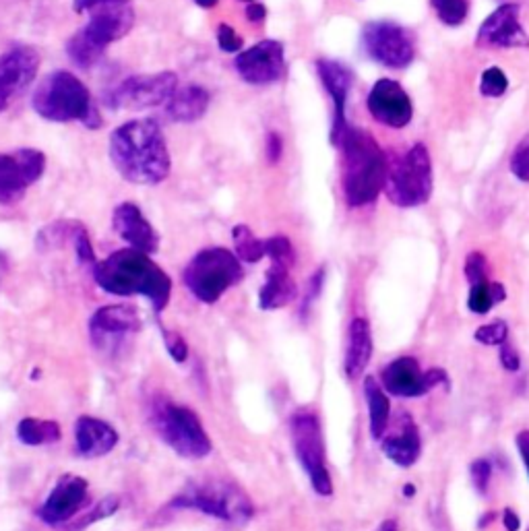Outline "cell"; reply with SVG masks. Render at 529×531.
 I'll list each match as a JSON object with an SVG mask.
<instances>
[{
	"label": "cell",
	"mask_w": 529,
	"mask_h": 531,
	"mask_svg": "<svg viewBox=\"0 0 529 531\" xmlns=\"http://www.w3.org/2000/svg\"><path fill=\"white\" fill-rule=\"evenodd\" d=\"M110 160L118 174L133 184H160L172 160L160 124L151 118L124 122L110 135Z\"/></svg>",
	"instance_id": "obj_1"
},
{
	"label": "cell",
	"mask_w": 529,
	"mask_h": 531,
	"mask_svg": "<svg viewBox=\"0 0 529 531\" xmlns=\"http://www.w3.org/2000/svg\"><path fill=\"white\" fill-rule=\"evenodd\" d=\"M96 284L114 296H145L155 312H162L172 296V279L149 255L122 248L93 267Z\"/></svg>",
	"instance_id": "obj_2"
},
{
	"label": "cell",
	"mask_w": 529,
	"mask_h": 531,
	"mask_svg": "<svg viewBox=\"0 0 529 531\" xmlns=\"http://www.w3.org/2000/svg\"><path fill=\"white\" fill-rule=\"evenodd\" d=\"M337 147L344 153V195L348 205L364 207L377 201L387 182V155L370 133L350 129L339 139Z\"/></svg>",
	"instance_id": "obj_3"
},
{
	"label": "cell",
	"mask_w": 529,
	"mask_h": 531,
	"mask_svg": "<svg viewBox=\"0 0 529 531\" xmlns=\"http://www.w3.org/2000/svg\"><path fill=\"white\" fill-rule=\"evenodd\" d=\"M34 110L50 122H83L87 129H98L100 114L93 108L91 93L69 71L50 73L34 93Z\"/></svg>",
	"instance_id": "obj_4"
},
{
	"label": "cell",
	"mask_w": 529,
	"mask_h": 531,
	"mask_svg": "<svg viewBox=\"0 0 529 531\" xmlns=\"http://www.w3.org/2000/svg\"><path fill=\"white\" fill-rule=\"evenodd\" d=\"M149 418L160 439L176 455L184 459H203L211 453V439L195 410L172 399L158 397L151 403Z\"/></svg>",
	"instance_id": "obj_5"
},
{
	"label": "cell",
	"mask_w": 529,
	"mask_h": 531,
	"mask_svg": "<svg viewBox=\"0 0 529 531\" xmlns=\"http://www.w3.org/2000/svg\"><path fill=\"white\" fill-rule=\"evenodd\" d=\"M172 505L178 509H195L228 523H246L255 515V507L248 494L238 484L220 478H207L189 484L174 498Z\"/></svg>",
	"instance_id": "obj_6"
},
{
	"label": "cell",
	"mask_w": 529,
	"mask_h": 531,
	"mask_svg": "<svg viewBox=\"0 0 529 531\" xmlns=\"http://www.w3.org/2000/svg\"><path fill=\"white\" fill-rule=\"evenodd\" d=\"M242 277L244 271L240 259L230 253L228 248L220 246L205 248V251L197 253L182 273L184 286L205 304L220 300L232 286L242 281Z\"/></svg>",
	"instance_id": "obj_7"
},
{
	"label": "cell",
	"mask_w": 529,
	"mask_h": 531,
	"mask_svg": "<svg viewBox=\"0 0 529 531\" xmlns=\"http://www.w3.org/2000/svg\"><path fill=\"white\" fill-rule=\"evenodd\" d=\"M387 197L397 207L424 205L432 195V160L424 143L412 145L387 168Z\"/></svg>",
	"instance_id": "obj_8"
},
{
	"label": "cell",
	"mask_w": 529,
	"mask_h": 531,
	"mask_svg": "<svg viewBox=\"0 0 529 531\" xmlns=\"http://www.w3.org/2000/svg\"><path fill=\"white\" fill-rule=\"evenodd\" d=\"M290 432L296 457L302 465V470L308 474V480L313 484L315 492L321 496H331L333 482L327 470L325 439L319 416L308 410L296 412L290 420Z\"/></svg>",
	"instance_id": "obj_9"
},
{
	"label": "cell",
	"mask_w": 529,
	"mask_h": 531,
	"mask_svg": "<svg viewBox=\"0 0 529 531\" xmlns=\"http://www.w3.org/2000/svg\"><path fill=\"white\" fill-rule=\"evenodd\" d=\"M178 89L176 73L164 71L153 75H135L118 83L106 98L112 110H145L166 104Z\"/></svg>",
	"instance_id": "obj_10"
},
{
	"label": "cell",
	"mask_w": 529,
	"mask_h": 531,
	"mask_svg": "<svg viewBox=\"0 0 529 531\" xmlns=\"http://www.w3.org/2000/svg\"><path fill=\"white\" fill-rule=\"evenodd\" d=\"M366 54L389 69H406L414 60V42L403 27L389 21H372L362 29Z\"/></svg>",
	"instance_id": "obj_11"
},
{
	"label": "cell",
	"mask_w": 529,
	"mask_h": 531,
	"mask_svg": "<svg viewBox=\"0 0 529 531\" xmlns=\"http://www.w3.org/2000/svg\"><path fill=\"white\" fill-rule=\"evenodd\" d=\"M46 170V155L38 149L0 153V205L23 199L27 186L38 182Z\"/></svg>",
	"instance_id": "obj_12"
},
{
	"label": "cell",
	"mask_w": 529,
	"mask_h": 531,
	"mask_svg": "<svg viewBox=\"0 0 529 531\" xmlns=\"http://www.w3.org/2000/svg\"><path fill=\"white\" fill-rule=\"evenodd\" d=\"M38 71L40 54L31 46H17L0 54V112L23 96L36 81Z\"/></svg>",
	"instance_id": "obj_13"
},
{
	"label": "cell",
	"mask_w": 529,
	"mask_h": 531,
	"mask_svg": "<svg viewBox=\"0 0 529 531\" xmlns=\"http://www.w3.org/2000/svg\"><path fill=\"white\" fill-rule=\"evenodd\" d=\"M383 387L397 397H422L437 385L447 383V372L443 368L422 370L418 360L412 356H403L385 366L381 374Z\"/></svg>",
	"instance_id": "obj_14"
},
{
	"label": "cell",
	"mask_w": 529,
	"mask_h": 531,
	"mask_svg": "<svg viewBox=\"0 0 529 531\" xmlns=\"http://www.w3.org/2000/svg\"><path fill=\"white\" fill-rule=\"evenodd\" d=\"M234 69L244 83H275L286 75V50L279 42L263 40L253 48L242 50L234 60Z\"/></svg>",
	"instance_id": "obj_15"
},
{
	"label": "cell",
	"mask_w": 529,
	"mask_h": 531,
	"mask_svg": "<svg viewBox=\"0 0 529 531\" xmlns=\"http://www.w3.org/2000/svg\"><path fill=\"white\" fill-rule=\"evenodd\" d=\"M368 112L385 127L403 129L408 127L414 116V106L408 91L397 81L381 79L372 85L368 93Z\"/></svg>",
	"instance_id": "obj_16"
},
{
	"label": "cell",
	"mask_w": 529,
	"mask_h": 531,
	"mask_svg": "<svg viewBox=\"0 0 529 531\" xmlns=\"http://www.w3.org/2000/svg\"><path fill=\"white\" fill-rule=\"evenodd\" d=\"M476 44L478 48H488V50L529 46V36L525 34L523 25L519 21V5L505 3L496 11H492L478 29Z\"/></svg>",
	"instance_id": "obj_17"
},
{
	"label": "cell",
	"mask_w": 529,
	"mask_h": 531,
	"mask_svg": "<svg viewBox=\"0 0 529 531\" xmlns=\"http://www.w3.org/2000/svg\"><path fill=\"white\" fill-rule=\"evenodd\" d=\"M87 15L89 21L81 29L102 48L122 40L135 25V9L131 0H116V3L93 9Z\"/></svg>",
	"instance_id": "obj_18"
},
{
	"label": "cell",
	"mask_w": 529,
	"mask_h": 531,
	"mask_svg": "<svg viewBox=\"0 0 529 531\" xmlns=\"http://www.w3.org/2000/svg\"><path fill=\"white\" fill-rule=\"evenodd\" d=\"M141 331V317L133 306H102L89 319V335L96 346L120 343L124 337H131Z\"/></svg>",
	"instance_id": "obj_19"
},
{
	"label": "cell",
	"mask_w": 529,
	"mask_h": 531,
	"mask_svg": "<svg viewBox=\"0 0 529 531\" xmlns=\"http://www.w3.org/2000/svg\"><path fill=\"white\" fill-rule=\"evenodd\" d=\"M87 492L89 484L81 476H62L40 507V519L48 525L71 521L85 507Z\"/></svg>",
	"instance_id": "obj_20"
},
{
	"label": "cell",
	"mask_w": 529,
	"mask_h": 531,
	"mask_svg": "<svg viewBox=\"0 0 529 531\" xmlns=\"http://www.w3.org/2000/svg\"><path fill=\"white\" fill-rule=\"evenodd\" d=\"M317 73L321 83L325 85L329 98L333 102V127H331V143L337 147L339 139L348 131L346 122V104L348 93L352 87V73L337 60H317Z\"/></svg>",
	"instance_id": "obj_21"
},
{
	"label": "cell",
	"mask_w": 529,
	"mask_h": 531,
	"mask_svg": "<svg viewBox=\"0 0 529 531\" xmlns=\"http://www.w3.org/2000/svg\"><path fill=\"white\" fill-rule=\"evenodd\" d=\"M114 232L131 244L135 251H141L145 255H153L160 248V236L155 234L153 226L147 222V217L141 213V209L135 203H122L114 209L112 215Z\"/></svg>",
	"instance_id": "obj_22"
},
{
	"label": "cell",
	"mask_w": 529,
	"mask_h": 531,
	"mask_svg": "<svg viewBox=\"0 0 529 531\" xmlns=\"http://www.w3.org/2000/svg\"><path fill=\"white\" fill-rule=\"evenodd\" d=\"M75 441L79 455L96 459L114 451L118 445V432L112 424L100 418L81 416L75 426Z\"/></svg>",
	"instance_id": "obj_23"
},
{
	"label": "cell",
	"mask_w": 529,
	"mask_h": 531,
	"mask_svg": "<svg viewBox=\"0 0 529 531\" xmlns=\"http://www.w3.org/2000/svg\"><path fill=\"white\" fill-rule=\"evenodd\" d=\"M422 441L414 420L403 414L399 420V430L383 436V453L399 467H412L420 459Z\"/></svg>",
	"instance_id": "obj_24"
},
{
	"label": "cell",
	"mask_w": 529,
	"mask_h": 531,
	"mask_svg": "<svg viewBox=\"0 0 529 531\" xmlns=\"http://www.w3.org/2000/svg\"><path fill=\"white\" fill-rule=\"evenodd\" d=\"M209 108V91L199 85H186L174 91L166 102V114L172 122H197Z\"/></svg>",
	"instance_id": "obj_25"
},
{
	"label": "cell",
	"mask_w": 529,
	"mask_h": 531,
	"mask_svg": "<svg viewBox=\"0 0 529 531\" xmlns=\"http://www.w3.org/2000/svg\"><path fill=\"white\" fill-rule=\"evenodd\" d=\"M298 296L296 281L290 275L288 267L273 265L265 275V284L259 292V306L263 310H277L288 306Z\"/></svg>",
	"instance_id": "obj_26"
},
{
	"label": "cell",
	"mask_w": 529,
	"mask_h": 531,
	"mask_svg": "<svg viewBox=\"0 0 529 531\" xmlns=\"http://www.w3.org/2000/svg\"><path fill=\"white\" fill-rule=\"evenodd\" d=\"M372 358V333L366 319H354L348 333V350H346V362L344 370L348 379L356 381L360 379L368 362Z\"/></svg>",
	"instance_id": "obj_27"
},
{
	"label": "cell",
	"mask_w": 529,
	"mask_h": 531,
	"mask_svg": "<svg viewBox=\"0 0 529 531\" xmlns=\"http://www.w3.org/2000/svg\"><path fill=\"white\" fill-rule=\"evenodd\" d=\"M364 397H366V403H368L370 434H372V439L381 441L383 436H385V432H387L389 420H391L389 397L385 395L383 387L372 377L364 379Z\"/></svg>",
	"instance_id": "obj_28"
},
{
	"label": "cell",
	"mask_w": 529,
	"mask_h": 531,
	"mask_svg": "<svg viewBox=\"0 0 529 531\" xmlns=\"http://www.w3.org/2000/svg\"><path fill=\"white\" fill-rule=\"evenodd\" d=\"M17 436L23 445L40 447L60 441L62 430L54 420H40V418H23L17 424Z\"/></svg>",
	"instance_id": "obj_29"
},
{
	"label": "cell",
	"mask_w": 529,
	"mask_h": 531,
	"mask_svg": "<svg viewBox=\"0 0 529 531\" xmlns=\"http://www.w3.org/2000/svg\"><path fill=\"white\" fill-rule=\"evenodd\" d=\"M104 50L106 48L93 42L83 29H79L77 34L67 42V54L79 69H89L96 65V62L104 56Z\"/></svg>",
	"instance_id": "obj_30"
},
{
	"label": "cell",
	"mask_w": 529,
	"mask_h": 531,
	"mask_svg": "<svg viewBox=\"0 0 529 531\" xmlns=\"http://www.w3.org/2000/svg\"><path fill=\"white\" fill-rule=\"evenodd\" d=\"M234 255L244 263H259L265 257V240L257 238L248 226H236L232 230Z\"/></svg>",
	"instance_id": "obj_31"
},
{
	"label": "cell",
	"mask_w": 529,
	"mask_h": 531,
	"mask_svg": "<svg viewBox=\"0 0 529 531\" xmlns=\"http://www.w3.org/2000/svg\"><path fill=\"white\" fill-rule=\"evenodd\" d=\"M507 298L505 286L503 284H490V281H480V284H474L470 290L468 306L476 315H486V312L492 310L494 304H499Z\"/></svg>",
	"instance_id": "obj_32"
},
{
	"label": "cell",
	"mask_w": 529,
	"mask_h": 531,
	"mask_svg": "<svg viewBox=\"0 0 529 531\" xmlns=\"http://www.w3.org/2000/svg\"><path fill=\"white\" fill-rule=\"evenodd\" d=\"M265 257H269L273 265H282L288 269H292L296 263L294 246L286 236H273L265 240Z\"/></svg>",
	"instance_id": "obj_33"
},
{
	"label": "cell",
	"mask_w": 529,
	"mask_h": 531,
	"mask_svg": "<svg viewBox=\"0 0 529 531\" xmlns=\"http://www.w3.org/2000/svg\"><path fill=\"white\" fill-rule=\"evenodd\" d=\"M430 3L439 19L449 27H457L468 19V0H430Z\"/></svg>",
	"instance_id": "obj_34"
},
{
	"label": "cell",
	"mask_w": 529,
	"mask_h": 531,
	"mask_svg": "<svg viewBox=\"0 0 529 531\" xmlns=\"http://www.w3.org/2000/svg\"><path fill=\"white\" fill-rule=\"evenodd\" d=\"M118 507H120V498H118V496H106V498H102L100 503H96V507H93V511H89V513H87L85 517H81L79 521L71 523L69 529H73V531H81V529L89 527L91 523H98V521H102V519H108L110 515H114V513L118 511Z\"/></svg>",
	"instance_id": "obj_35"
},
{
	"label": "cell",
	"mask_w": 529,
	"mask_h": 531,
	"mask_svg": "<svg viewBox=\"0 0 529 531\" xmlns=\"http://www.w3.org/2000/svg\"><path fill=\"white\" fill-rule=\"evenodd\" d=\"M509 89V79L499 67H490L482 73L480 81V93L484 98H501Z\"/></svg>",
	"instance_id": "obj_36"
},
{
	"label": "cell",
	"mask_w": 529,
	"mask_h": 531,
	"mask_svg": "<svg viewBox=\"0 0 529 531\" xmlns=\"http://www.w3.org/2000/svg\"><path fill=\"white\" fill-rule=\"evenodd\" d=\"M476 341L484 343V346H503L509 339V327L505 321H494L488 325H482L480 329H476L474 333Z\"/></svg>",
	"instance_id": "obj_37"
},
{
	"label": "cell",
	"mask_w": 529,
	"mask_h": 531,
	"mask_svg": "<svg viewBox=\"0 0 529 531\" xmlns=\"http://www.w3.org/2000/svg\"><path fill=\"white\" fill-rule=\"evenodd\" d=\"M73 244H75L77 259H79L83 265L96 267V255H93V246H91L89 234H87V230H85L83 226H77V224H75V230H73Z\"/></svg>",
	"instance_id": "obj_38"
},
{
	"label": "cell",
	"mask_w": 529,
	"mask_h": 531,
	"mask_svg": "<svg viewBox=\"0 0 529 531\" xmlns=\"http://www.w3.org/2000/svg\"><path fill=\"white\" fill-rule=\"evenodd\" d=\"M511 172L521 182H529V135L517 145L511 155Z\"/></svg>",
	"instance_id": "obj_39"
},
{
	"label": "cell",
	"mask_w": 529,
	"mask_h": 531,
	"mask_svg": "<svg viewBox=\"0 0 529 531\" xmlns=\"http://www.w3.org/2000/svg\"><path fill=\"white\" fill-rule=\"evenodd\" d=\"M465 277L470 284H480V281H488V261L482 253H470L465 259Z\"/></svg>",
	"instance_id": "obj_40"
},
{
	"label": "cell",
	"mask_w": 529,
	"mask_h": 531,
	"mask_svg": "<svg viewBox=\"0 0 529 531\" xmlns=\"http://www.w3.org/2000/svg\"><path fill=\"white\" fill-rule=\"evenodd\" d=\"M162 335H164V343H166V350L168 354L176 360V362H184L186 358H189V346H186V341L174 333V331H168L162 327Z\"/></svg>",
	"instance_id": "obj_41"
},
{
	"label": "cell",
	"mask_w": 529,
	"mask_h": 531,
	"mask_svg": "<svg viewBox=\"0 0 529 531\" xmlns=\"http://www.w3.org/2000/svg\"><path fill=\"white\" fill-rule=\"evenodd\" d=\"M217 44L224 52H240L242 50V38L236 34V29L230 25L217 27Z\"/></svg>",
	"instance_id": "obj_42"
},
{
	"label": "cell",
	"mask_w": 529,
	"mask_h": 531,
	"mask_svg": "<svg viewBox=\"0 0 529 531\" xmlns=\"http://www.w3.org/2000/svg\"><path fill=\"white\" fill-rule=\"evenodd\" d=\"M490 478H492V465H490V461L478 459V461L472 463V480H474V486L478 488V492L484 494L488 490Z\"/></svg>",
	"instance_id": "obj_43"
},
{
	"label": "cell",
	"mask_w": 529,
	"mask_h": 531,
	"mask_svg": "<svg viewBox=\"0 0 529 531\" xmlns=\"http://www.w3.org/2000/svg\"><path fill=\"white\" fill-rule=\"evenodd\" d=\"M282 153H284V141L277 133H269L267 135V160L269 164H277L282 160Z\"/></svg>",
	"instance_id": "obj_44"
},
{
	"label": "cell",
	"mask_w": 529,
	"mask_h": 531,
	"mask_svg": "<svg viewBox=\"0 0 529 531\" xmlns=\"http://www.w3.org/2000/svg\"><path fill=\"white\" fill-rule=\"evenodd\" d=\"M501 364L509 370V372H517L521 368V360L515 348H511L509 343H503L501 346Z\"/></svg>",
	"instance_id": "obj_45"
},
{
	"label": "cell",
	"mask_w": 529,
	"mask_h": 531,
	"mask_svg": "<svg viewBox=\"0 0 529 531\" xmlns=\"http://www.w3.org/2000/svg\"><path fill=\"white\" fill-rule=\"evenodd\" d=\"M323 277H325V271L323 269H319L313 277H310V284H308V292H306V298H304V310L310 306V302H313L317 296H319V292H321V288H323Z\"/></svg>",
	"instance_id": "obj_46"
},
{
	"label": "cell",
	"mask_w": 529,
	"mask_h": 531,
	"mask_svg": "<svg viewBox=\"0 0 529 531\" xmlns=\"http://www.w3.org/2000/svg\"><path fill=\"white\" fill-rule=\"evenodd\" d=\"M110 3H116V0H73V9L79 15H87L89 11L110 5Z\"/></svg>",
	"instance_id": "obj_47"
},
{
	"label": "cell",
	"mask_w": 529,
	"mask_h": 531,
	"mask_svg": "<svg viewBox=\"0 0 529 531\" xmlns=\"http://www.w3.org/2000/svg\"><path fill=\"white\" fill-rule=\"evenodd\" d=\"M517 449L521 453V459L525 463V470H527V476H529V430L519 432V436H517Z\"/></svg>",
	"instance_id": "obj_48"
},
{
	"label": "cell",
	"mask_w": 529,
	"mask_h": 531,
	"mask_svg": "<svg viewBox=\"0 0 529 531\" xmlns=\"http://www.w3.org/2000/svg\"><path fill=\"white\" fill-rule=\"evenodd\" d=\"M265 17H267V9H265L261 3H257V0H255V3H251V5L246 7V19H248V21L259 23V21H263Z\"/></svg>",
	"instance_id": "obj_49"
},
{
	"label": "cell",
	"mask_w": 529,
	"mask_h": 531,
	"mask_svg": "<svg viewBox=\"0 0 529 531\" xmlns=\"http://www.w3.org/2000/svg\"><path fill=\"white\" fill-rule=\"evenodd\" d=\"M503 523H505V527H507V531H517L519 529V517H517V513L513 511V509H505V513H503Z\"/></svg>",
	"instance_id": "obj_50"
},
{
	"label": "cell",
	"mask_w": 529,
	"mask_h": 531,
	"mask_svg": "<svg viewBox=\"0 0 529 531\" xmlns=\"http://www.w3.org/2000/svg\"><path fill=\"white\" fill-rule=\"evenodd\" d=\"M195 3L203 9H213L217 3H220V0H195Z\"/></svg>",
	"instance_id": "obj_51"
},
{
	"label": "cell",
	"mask_w": 529,
	"mask_h": 531,
	"mask_svg": "<svg viewBox=\"0 0 529 531\" xmlns=\"http://www.w3.org/2000/svg\"><path fill=\"white\" fill-rule=\"evenodd\" d=\"M379 531H397V523H395L393 519H389V521H385V523L379 527Z\"/></svg>",
	"instance_id": "obj_52"
},
{
	"label": "cell",
	"mask_w": 529,
	"mask_h": 531,
	"mask_svg": "<svg viewBox=\"0 0 529 531\" xmlns=\"http://www.w3.org/2000/svg\"><path fill=\"white\" fill-rule=\"evenodd\" d=\"M403 494H406V496H414L416 494V488L412 484H406V488H403Z\"/></svg>",
	"instance_id": "obj_53"
},
{
	"label": "cell",
	"mask_w": 529,
	"mask_h": 531,
	"mask_svg": "<svg viewBox=\"0 0 529 531\" xmlns=\"http://www.w3.org/2000/svg\"><path fill=\"white\" fill-rule=\"evenodd\" d=\"M251 3H255V0H251Z\"/></svg>",
	"instance_id": "obj_54"
}]
</instances>
